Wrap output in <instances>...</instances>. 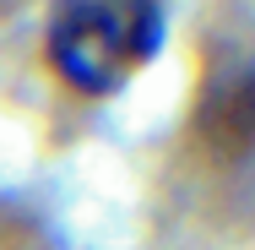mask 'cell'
Here are the masks:
<instances>
[{
  "instance_id": "7a4b0ae2",
  "label": "cell",
  "mask_w": 255,
  "mask_h": 250,
  "mask_svg": "<svg viewBox=\"0 0 255 250\" xmlns=\"http://www.w3.org/2000/svg\"><path fill=\"white\" fill-rule=\"evenodd\" d=\"M185 136L206 169L255 163V60H234L206 76Z\"/></svg>"
},
{
  "instance_id": "6da1fadb",
  "label": "cell",
  "mask_w": 255,
  "mask_h": 250,
  "mask_svg": "<svg viewBox=\"0 0 255 250\" xmlns=\"http://www.w3.org/2000/svg\"><path fill=\"white\" fill-rule=\"evenodd\" d=\"M168 16L157 0H60L44 33L49 71L82 98L120 93L163 49Z\"/></svg>"
}]
</instances>
